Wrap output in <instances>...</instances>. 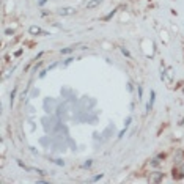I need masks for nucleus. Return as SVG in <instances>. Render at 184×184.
<instances>
[{
    "instance_id": "9",
    "label": "nucleus",
    "mask_w": 184,
    "mask_h": 184,
    "mask_svg": "<svg viewBox=\"0 0 184 184\" xmlns=\"http://www.w3.org/2000/svg\"><path fill=\"white\" fill-rule=\"evenodd\" d=\"M71 61H74V58H72V57H69V58H66V60H65V65L68 66V65H69V63H71Z\"/></svg>"
},
{
    "instance_id": "1",
    "label": "nucleus",
    "mask_w": 184,
    "mask_h": 184,
    "mask_svg": "<svg viewBox=\"0 0 184 184\" xmlns=\"http://www.w3.org/2000/svg\"><path fill=\"white\" fill-rule=\"evenodd\" d=\"M74 13H76V8H72V6L58 8V11H57V14H58V16H72Z\"/></svg>"
},
{
    "instance_id": "12",
    "label": "nucleus",
    "mask_w": 184,
    "mask_h": 184,
    "mask_svg": "<svg viewBox=\"0 0 184 184\" xmlns=\"http://www.w3.org/2000/svg\"><path fill=\"white\" fill-rule=\"evenodd\" d=\"M159 164V158H156L154 161H153V165H154V167H156V165H158Z\"/></svg>"
},
{
    "instance_id": "10",
    "label": "nucleus",
    "mask_w": 184,
    "mask_h": 184,
    "mask_svg": "<svg viewBox=\"0 0 184 184\" xmlns=\"http://www.w3.org/2000/svg\"><path fill=\"white\" fill-rule=\"evenodd\" d=\"M113 14H115V11H112V13H109V14H107V16L104 17V19H106V21H109V19H110V17H112Z\"/></svg>"
},
{
    "instance_id": "8",
    "label": "nucleus",
    "mask_w": 184,
    "mask_h": 184,
    "mask_svg": "<svg viewBox=\"0 0 184 184\" xmlns=\"http://www.w3.org/2000/svg\"><path fill=\"white\" fill-rule=\"evenodd\" d=\"M142 96H143V88L142 85H139V99H142Z\"/></svg>"
},
{
    "instance_id": "14",
    "label": "nucleus",
    "mask_w": 184,
    "mask_h": 184,
    "mask_svg": "<svg viewBox=\"0 0 184 184\" xmlns=\"http://www.w3.org/2000/svg\"><path fill=\"white\" fill-rule=\"evenodd\" d=\"M90 165H91V161H88V162H85V164H84V167H85V168H88V167H90Z\"/></svg>"
},
{
    "instance_id": "4",
    "label": "nucleus",
    "mask_w": 184,
    "mask_h": 184,
    "mask_svg": "<svg viewBox=\"0 0 184 184\" xmlns=\"http://www.w3.org/2000/svg\"><path fill=\"white\" fill-rule=\"evenodd\" d=\"M154 98H156V93H154V91H151V99H150V102L146 104V112H150V110L153 109V104H154Z\"/></svg>"
},
{
    "instance_id": "3",
    "label": "nucleus",
    "mask_w": 184,
    "mask_h": 184,
    "mask_svg": "<svg viewBox=\"0 0 184 184\" xmlns=\"http://www.w3.org/2000/svg\"><path fill=\"white\" fill-rule=\"evenodd\" d=\"M102 2V0H88L87 2V10H93V8H96V6H99V3Z\"/></svg>"
},
{
    "instance_id": "16",
    "label": "nucleus",
    "mask_w": 184,
    "mask_h": 184,
    "mask_svg": "<svg viewBox=\"0 0 184 184\" xmlns=\"http://www.w3.org/2000/svg\"><path fill=\"white\" fill-rule=\"evenodd\" d=\"M46 2H47V0H38V3H40V5H44Z\"/></svg>"
},
{
    "instance_id": "6",
    "label": "nucleus",
    "mask_w": 184,
    "mask_h": 184,
    "mask_svg": "<svg viewBox=\"0 0 184 184\" xmlns=\"http://www.w3.org/2000/svg\"><path fill=\"white\" fill-rule=\"evenodd\" d=\"M14 96H16V88L11 91V95H10V104L13 106V101H14Z\"/></svg>"
},
{
    "instance_id": "11",
    "label": "nucleus",
    "mask_w": 184,
    "mask_h": 184,
    "mask_svg": "<svg viewBox=\"0 0 184 184\" xmlns=\"http://www.w3.org/2000/svg\"><path fill=\"white\" fill-rule=\"evenodd\" d=\"M13 33H14V32H13L11 29H6V30H5V35H13Z\"/></svg>"
},
{
    "instance_id": "2",
    "label": "nucleus",
    "mask_w": 184,
    "mask_h": 184,
    "mask_svg": "<svg viewBox=\"0 0 184 184\" xmlns=\"http://www.w3.org/2000/svg\"><path fill=\"white\" fill-rule=\"evenodd\" d=\"M29 33L30 35H49L47 32L41 30V27H38V25H32L30 29H29Z\"/></svg>"
},
{
    "instance_id": "7",
    "label": "nucleus",
    "mask_w": 184,
    "mask_h": 184,
    "mask_svg": "<svg viewBox=\"0 0 184 184\" xmlns=\"http://www.w3.org/2000/svg\"><path fill=\"white\" fill-rule=\"evenodd\" d=\"M121 52H123V55H126V57H131V52L127 50L126 47H121Z\"/></svg>"
},
{
    "instance_id": "15",
    "label": "nucleus",
    "mask_w": 184,
    "mask_h": 184,
    "mask_svg": "<svg viewBox=\"0 0 184 184\" xmlns=\"http://www.w3.org/2000/svg\"><path fill=\"white\" fill-rule=\"evenodd\" d=\"M55 162H57L58 165H65V162H63V161H60V159H57V161H55Z\"/></svg>"
},
{
    "instance_id": "5",
    "label": "nucleus",
    "mask_w": 184,
    "mask_h": 184,
    "mask_svg": "<svg viewBox=\"0 0 184 184\" xmlns=\"http://www.w3.org/2000/svg\"><path fill=\"white\" fill-rule=\"evenodd\" d=\"M72 50H74V47H66V49H61V55H66V54H71Z\"/></svg>"
},
{
    "instance_id": "13",
    "label": "nucleus",
    "mask_w": 184,
    "mask_h": 184,
    "mask_svg": "<svg viewBox=\"0 0 184 184\" xmlns=\"http://www.w3.org/2000/svg\"><path fill=\"white\" fill-rule=\"evenodd\" d=\"M101 178H102V175H101V173H99V175H98V176H95V178H93V181H98V179H101Z\"/></svg>"
}]
</instances>
